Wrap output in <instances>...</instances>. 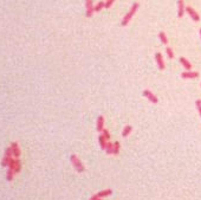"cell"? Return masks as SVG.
<instances>
[{
    "label": "cell",
    "instance_id": "7c38bea8",
    "mask_svg": "<svg viewBox=\"0 0 201 200\" xmlns=\"http://www.w3.org/2000/svg\"><path fill=\"white\" fill-rule=\"evenodd\" d=\"M180 63H181V65H182V66H183V68H185L187 71H189L192 69L191 62L187 59V58H185V57H180Z\"/></svg>",
    "mask_w": 201,
    "mask_h": 200
},
{
    "label": "cell",
    "instance_id": "ac0fdd59",
    "mask_svg": "<svg viewBox=\"0 0 201 200\" xmlns=\"http://www.w3.org/2000/svg\"><path fill=\"white\" fill-rule=\"evenodd\" d=\"M159 38H160V40L162 42V44H168V38H167V36H166V33L164 32H160L159 33Z\"/></svg>",
    "mask_w": 201,
    "mask_h": 200
},
{
    "label": "cell",
    "instance_id": "277c9868",
    "mask_svg": "<svg viewBox=\"0 0 201 200\" xmlns=\"http://www.w3.org/2000/svg\"><path fill=\"white\" fill-rule=\"evenodd\" d=\"M94 0H85V8H86V12H85V16L86 18H91L92 14L95 13V10H94Z\"/></svg>",
    "mask_w": 201,
    "mask_h": 200
},
{
    "label": "cell",
    "instance_id": "4316f807",
    "mask_svg": "<svg viewBox=\"0 0 201 200\" xmlns=\"http://www.w3.org/2000/svg\"><path fill=\"white\" fill-rule=\"evenodd\" d=\"M200 38H201V28H200Z\"/></svg>",
    "mask_w": 201,
    "mask_h": 200
},
{
    "label": "cell",
    "instance_id": "8992f818",
    "mask_svg": "<svg viewBox=\"0 0 201 200\" xmlns=\"http://www.w3.org/2000/svg\"><path fill=\"white\" fill-rule=\"evenodd\" d=\"M186 12L188 13V16L191 17L194 22H199V20H200V16L198 14V12H196L195 10L193 8V7H191V6H187V7H186Z\"/></svg>",
    "mask_w": 201,
    "mask_h": 200
},
{
    "label": "cell",
    "instance_id": "8fae6325",
    "mask_svg": "<svg viewBox=\"0 0 201 200\" xmlns=\"http://www.w3.org/2000/svg\"><path fill=\"white\" fill-rule=\"evenodd\" d=\"M96 129L98 130V131H103V129H104V117L100 115V116H98V119H97V123H96Z\"/></svg>",
    "mask_w": 201,
    "mask_h": 200
},
{
    "label": "cell",
    "instance_id": "2e32d148",
    "mask_svg": "<svg viewBox=\"0 0 201 200\" xmlns=\"http://www.w3.org/2000/svg\"><path fill=\"white\" fill-rule=\"evenodd\" d=\"M14 175H16L14 171H13V169H11V168H8V169H7V172H6V180H7V181H12L13 178H14Z\"/></svg>",
    "mask_w": 201,
    "mask_h": 200
},
{
    "label": "cell",
    "instance_id": "9a60e30c",
    "mask_svg": "<svg viewBox=\"0 0 201 200\" xmlns=\"http://www.w3.org/2000/svg\"><path fill=\"white\" fill-rule=\"evenodd\" d=\"M20 171H21V161L19 159L14 157V173L16 174L20 173Z\"/></svg>",
    "mask_w": 201,
    "mask_h": 200
},
{
    "label": "cell",
    "instance_id": "6da1fadb",
    "mask_svg": "<svg viewBox=\"0 0 201 200\" xmlns=\"http://www.w3.org/2000/svg\"><path fill=\"white\" fill-rule=\"evenodd\" d=\"M138 7H140L138 3H134V4H132V6L130 7L129 12H128L127 14L123 17V19H122V22H121L122 26H127L128 24H129V22L131 20V18L134 17V14H135V13H136V11L138 10Z\"/></svg>",
    "mask_w": 201,
    "mask_h": 200
},
{
    "label": "cell",
    "instance_id": "d4e9b609",
    "mask_svg": "<svg viewBox=\"0 0 201 200\" xmlns=\"http://www.w3.org/2000/svg\"><path fill=\"white\" fill-rule=\"evenodd\" d=\"M196 104V108H198V111H199V114H200V117H201V101L200 100H198L195 102Z\"/></svg>",
    "mask_w": 201,
    "mask_h": 200
},
{
    "label": "cell",
    "instance_id": "7a4b0ae2",
    "mask_svg": "<svg viewBox=\"0 0 201 200\" xmlns=\"http://www.w3.org/2000/svg\"><path fill=\"white\" fill-rule=\"evenodd\" d=\"M70 161H71V163H72V166H74L75 169L77 171V173H83V172L85 171L84 165L82 163V161H80V159H78V156H77V155L72 154V155L70 156Z\"/></svg>",
    "mask_w": 201,
    "mask_h": 200
},
{
    "label": "cell",
    "instance_id": "52a82bcc",
    "mask_svg": "<svg viewBox=\"0 0 201 200\" xmlns=\"http://www.w3.org/2000/svg\"><path fill=\"white\" fill-rule=\"evenodd\" d=\"M143 96L148 98V100L152 103H157V102H159V98L156 97V96H155V95H154V94L150 91V90H144V91H143Z\"/></svg>",
    "mask_w": 201,
    "mask_h": 200
},
{
    "label": "cell",
    "instance_id": "4fadbf2b",
    "mask_svg": "<svg viewBox=\"0 0 201 200\" xmlns=\"http://www.w3.org/2000/svg\"><path fill=\"white\" fill-rule=\"evenodd\" d=\"M111 194H112V189H110V188L103 189V191H100V192L97 193V195H98V198H100V199H103V198L109 197V195H111Z\"/></svg>",
    "mask_w": 201,
    "mask_h": 200
},
{
    "label": "cell",
    "instance_id": "cb8c5ba5",
    "mask_svg": "<svg viewBox=\"0 0 201 200\" xmlns=\"http://www.w3.org/2000/svg\"><path fill=\"white\" fill-rule=\"evenodd\" d=\"M114 3H115V0H106V8H110Z\"/></svg>",
    "mask_w": 201,
    "mask_h": 200
},
{
    "label": "cell",
    "instance_id": "9c48e42d",
    "mask_svg": "<svg viewBox=\"0 0 201 200\" xmlns=\"http://www.w3.org/2000/svg\"><path fill=\"white\" fill-rule=\"evenodd\" d=\"M185 12H186L185 1H183V0H179V1H178V17L181 18V17L185 14Z\"/></svg>",
    "mask_w": 201,
    "mask_h": 200
},
{
    "label": "cell",
    "instance_id": "7402d4cb",
    "mask_svg": "<svg viewBox=\"0 0 201 200\" xmlns=\"http://www.w3.org/2000/svg\"><path fill=\"white\" fill-rule=\"evenodd\" d=\"M166 52H167L168 58H170V59H173V58H174V52H173V50L170 49V48H167V49H166Z\"/></svg>",
    "mask_w": 201,
    "mask_h": 200
},
{
    "label": "cell",
    "instance_id": "3957f363",
    "mask_svg": "<svg viewBox=\"0 0 201 200\" xmlns=\"http://www.w3.org/2000/svg\"><path fill=\"white\" fill-rule=\"evenodd\" d=\"M12 159H13L12 151H11V148L8 147V148H6L5 149L4 156H3V159H1V166H3V167H8L11 161H12Z\"/></svg>",
    "mask_w": 201,
    "mask_h": 200
},
{
    "label": "cell",
    "instance_id": "5b68a950",
    "mask_svg": "<svg viewBox=\"0 0 201 200\" xmlns=\"http://www.w3.org/2000/svg\"><path fill=\"white\" fill-rule=\"evenodd\" d=\"M11 151H12V155L13 157H16V159H19L21 155V151H20V147L18 145V142H12L11 143Z\"/></svg>",
    "mask_w": 201,
    "mask_h": 200
},
{
    "label": "cell",
    "instance_id": "5bb4252c",
    "mask_svg": "<svg viewBox=\"0 0 201 200\" xmlns=\"http://www.w3.org/2000/svg\"><path fill=\"white\" fill-rule=\"evenodd\" d=\"M98 141H100V148L103 149V151H106V146H108V142H106V139L104 137L103 135H100V137H98Z\"/></svg>",
    "mask_w": 201,
    "mask_h": 200
},
{
    "label": "cell",
    "instance_id": "d6986e66",
    "mask_svg": "<svg viewBox=\"0 0 201 200\" xmlns=\"http://www.w3.org/2000/svg\"><path fill=\"white\" fill-rule=\"evenodd\" d=\"M120 148H121V143H120L118 141H116V142L114 143V151H112V154H114V155H117V154L120 153Z\"/></svg>",
    "mask_w": 201,
    "mask_h": 200
},
{
    "label": "cell",
    "instance_id": "83f0119b",
    "mask_svg": "<svg viewBox=\"0 0 201 200\" xmlns=\"http://www.w3.org/2000/svg\"><path fill=\"white\" fill-rule=\"evenodd\" d=\"M98 200H102V199H98Z\"/></svg>",
    "mask_w": 201,
    "mask_h": 200
},
{
    "label": "cell",
    "instance_id": "30bf717a",
    "mask_svg": "<svg viewBox=\"0 0 201 200\" xmlns=\"http://www.w3.org/2000/svg\"><path fill=\"white\" fill-rule=\"evenodd\" d=\"M199 76V72H196V71H185V72H182V75H181V77L182 78H186V79H188V78H196Z\"/></svg>",
    "mask_w": 201,
    "mask_h": 200
},
{
    "label": "cell",
    "instance_id": "ba28073f",
    "mask_svg": "<svg viewBox=\"0 0 201 200\" xmlns=\"http://www.w3.org/2000/svg\"><path fill=\"white\" fill-rule=\"evenodd\" d=\"M155 59H156V63H157V66H159L160 70H164V62H163L162 54L156 52V54H155Z\"/></svg>",
    "mask_w": 201,
    "mask_h": 200
},
{
    "label": "cell",
    "instance_id": "ffe728a7",
    "mask_svg": "<svg viewBox=\"0 0 201 200\" xmlns=\"http://www.w3.org/2000/svg\"><path fill=\"white\" fill-rule=\"evenodd\" d=\"M104 7H106V3H104V1H100V3L94 7V10H95V12H100V10L104 8Z\"/></svg>",
    "mask_w": 201,
    "mask_h": 200
},
{
    "label": "cell",
    "instance_id": "e0dca14e",
    "mask_svg": "<svg viewBox=\"0 0 201 200\" xmlns=\"http://www.w3.org/2000/svg\"><path fill=\"white\" fill-rule=\"evenodd\" d=\"M131 130H132L131 126H129V125L126 126V127L123 128V130H122V136H123V137H127V136L131 133Z\"/></svg>",
    "mask_w": 201,
    "mask_h": 200
},
{
    "label": "cell",
    "instance_id": "603a6c76",
    "mask_svg": "<svg viewBox=\"0 0 201 200\" xmlns=\"http://www.w3.org/2000/svg\"><path fill=\"white\" fill-rule=\"evenodd\" d=\"M102 135L104 136V137H106L108 141L110 140V134H109V131H108L106 129H103V131H102Z\"/></svg>",
    "mask_w": 201,
    "mask_h": 200
},
{
    "label": "cell",
    "instance_id": "44dd1931",
    "mask_svg": "<svg viewBox=\"0 0 201 200\" xmlns=\"http://www.w3.org/2000/svg\"><path fill=\"white\" fill-rule=\"evenodd\" d=\"M112 151H114V143H110V142H108V146H106V153L110 155V154H112Z\"/></svg>",
    "mask_w": 201,
    "mask_h": 200
},
{
    "label": "cell",
    "instance_id": "484cf974",
    "mask_svg": "<svg viewBox=\"0 0 201 200\" xmlns=\"http://www.w3.org/2000/svg\"><path fill=\"white\" fill-rule=\"evenodd\" d=\"M98 199H100V198H98V195H97V194H94L89 200H98Z\"/></svg>",
    "mask_w": 201,
    "mask_h": 200
}]
</instances>
